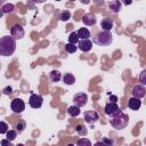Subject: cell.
<instances>
[{"mask_svg": "<svg viewBox=\"0 0 146 146\" xmlns=\"http://www.w3.org/2000/svg\"><path fill=\"white\" fill-rule=\"evenodd\" d=\"M16 50V40L10 35H3L0 38V55L11 56Z\"/></svg>", "mask_w": 146, "mask_h": 146, "instance_id": "obj_1", "label": "cell"}, {"mask_svg": "<svg viewBox=\"0 0 146 146\" xmlns=\"http://www.w3.org/2000/svg\"><path fill=\"white\" fill-rule=\"evenodd\" d=\"M110 123L116 130H122V129H124L128 125V123H129V116H128V114H125V113H123L121 111L119 114L110 117Z\"/></svg>", "mask_w": 146, "mask_h": 146, "instance_id": "obj_2", "label": "cell"}, {"mask_svg": "<svg viewBox=\"0 0 146 146\" xmlns=\"http://www.w3.org/2000/svg\"><path fill=\"white\" fill-rule=\"evenodd\" d=\"M112 40H113V36H112L111 31H102V32L97 33V35L94 38V42L96 44L103 46V47L110 46L112 43Z\"/></svg>", "mask_w": 146, "mask_h": 146, "instance_id": "obj_3", "label": "cell"}, {"mask_svg": "<svg viewBox=\"0 0 146 146\" xmlns=\"http://www.w3.org/2000/svg\"><path fill=\"white\" fill-rule=\"evenodd\" d=\"M87 102H88V96L84 92H79V94L74 95V97H73V105L79 108L83 107L87 104Z\"/></svg>", "mask_w": 146, "mask_h": 146, "instance_id": "obj_4", "label": "cell"}, {"mask_svg": "<svg viewBox=\"0 0 146 146\" xmlns=\"http://www.w3.org/2000/svg\"><path fill=\"white\" fill-rule=\"evenodd\" d=\"M10 108H11V111L14 113L19 114V113H22L25 110V103L21 98H15L10 103Z\"/></svg>", "mask_w": 146, "mask_h": 146, "instance_id": "obj_5", "label": "cell"}, {"mask_svg": "<svg viewBox=\"0 0 146 146\" xmlns=\"http://www.w3.org/2000/svg\"><path fill=\"white\" fill-rule=\"evenodd\" d=\"M105 114L106 115H108L110 117H112V116H114V115H116V114H119L122 110L117 106V104L116 103H107L106 104V106H105Z\"/></svg>", "mask_w": 146, "mask_h": 146, "instance_id": "obj_6", "label": "cell"}, {"mask_svg": "<svg viewBox=\"0 0 146 146\" xmlns=\"http://www.w3.org/2000/svg\"><path fill=\"white\" fill-rule=\"evenodd\" d=\"M25 31L23 29V26L21 24H15L11 29H10V36H13L15 40H19L24 36Z\"/></svg>", "mask_w": 146, "mask_h": 146, "instance_id": "obj_7", "label": "cell"}, {"mask_svg": "<svg viewBox=\"0 0 146 146\" xmlns=\"http://www.w3.org/2000/svg\"><path fill=\"white\" fill-rule=\"evenodd\" d=\"M42 103H43V98L41 95H38V94H32L30 96V99H29V104L32 108H40L42 106Z\"/></svg>", "mask_w": 146, "mask_h": 146, "instance_id": "obj_8", "label": "cell"}, {"mask_svg": "<svg viewBox=\"0 0 146 146\" xmlns=\"http://www.w3.org/2000/svg\"><path fill=\"white\" fill-rule=\"evenodd\" d=\"M131 94H132V97H135V98H138V99L144 98L145 95H146V88H145V86H143L140 83L139 84H136L132 88Z\"/></svg>", "mask_w": 146, "mask_h": 146, "instance_id": "obj_9", "label": "cell"}, {"mask_svg": "<svg viewBox=\"0 0 146 146\" xmlns=\"http://www.w3.org/2000/svg\"><path fill=\"white\" fill-rule=\"evenodd\" d=\"M83 116H84V121L90 124H94L99 120V115L96 111H87V112H84Z\"/></svg>", "mask_w": 146, "mask_h": 146, "instance_id": "obj_10", "label": "cell"}, {"mask_svg": "<svg viewBox=\"0 0 146 146\" xmlns=\"http://www.w3.org/2000/svg\"><path fill=\"white\" fill-rule=\"evenodd\" d=\"M78 48L83 51V52H88L91 50L92 48V41L90 39H87V40H79L78 42Z\"/></svg>", "mask_w": 146, "mask_h": 146, "instance_id": "obj_11", "label": "cell"}, {"mask_svg": "<svg viewBox=\"0 0 146 146\" xmlns=\"http://www.w3.org/2000/svg\"><path fill=\"white\" fill-rule=\"evenodd\" d=\"M82 22L84 25L87 26H94L97 22V18H96V15L92 14V13H88L86 14L83 17H82Z\"/></svg>", "mask_w": 146, "mask_h": 146, "instance_id": "obj_12", "label": "cell"}, {"mask_svg": "<svg viewBox=\"0 0 146 146\" xmlns=\"http://www.w3.org/2000/svg\"><path fill=\"white\" fill-rule=\"evenodd\" d=\"M128 106L132 111H138L141 106V100L138 98H135V97H130L128 100Z\"/></svg>", "mask_w": 146, "mask_h": 146, "instance_id": "obj_13", "label": "cell"}, {"mask_svg": "<svg viewBox=\"0 0 146 146\" xmlns=\"http://www.w3.org/2000/svg\"><path fill=\"white\" fill-rule=\"evenodd\" d=\"M113 25H114L113 19L112 18H108V17L107 18H104L102 21V23H100V26H102L103 31H111L112 27H113Z\"/></svg>", "mask_w": 146, "mask_h": 146, "instance_id": "obj_14", "label": "cell"}, {"mask_svg": "<svg viewBox=\"0 0 146 146\" xmlns=\"http://www.w3.org/2000/svg\"><path fill=\"white\" fill-rule=\"evenodd\" d=\"M121 2L119 0H113V1H110L108 2V9L112 11V13H119L121 10Z\"/></svg>", "mask_w": 146, "mask_h": 146, "instance_id": "obj_15", "label": "cell"}, {"mask_svg": "<svg viewBox=\"0 0 146 146\" xmlns=\"http://www.w3.org/2000/svg\"><path fill=\"white\" fill-rule=\"evenodd\" d=\"M76 34H78V36H79V40H87V39H89V36H90V32H89V30H88L87 27H81V29H79V31L76 32Z\"/></svg>", "mask_w": 146, "mask_h": 146, "instance_id": "obj_16", "label": "cell"}, {"mask_svg": "<svg viewBox=\"0 0 146 146\" xmlns=\"http://www.w3.org/2000/svg\"><path fill=\"white\" fill-rule=\"evenodd\" d=\"M49 79H50L51 82H58L62 79V73L58 70H52L49 73Z\"/></svg>", "mask_w": 146, "mask_h": 146, "instance_id": "obj_17", "label": "cell"}, {"mask_svg": "<svg viewBox=\"0 0 146 146\" xmlns=\"http://www.w3.org/2000/svg\"><path fill=\"white\" fill-rule=\"evenodd\" d=\"M63 82L66 83V84H68V86L74 84V82H75V76H74L72 73H66V74H64V76H63Z\"/></svg>", "mask_w": 146, "mask_h": 146, "instance_id": "obj_18", "label": "cell"}, {"mask_svg": "<svg viewBox=\"0 0 146 146\" xmlns=\"http://www.w3.org/2000/svg\"><path fill=\"white\" fill-rule=\"evenodd\" d=\"M67 113H68L70 116H73V117H74V116H78V115L81 113V110H80L79 107L72 105V106H70V107L67 108Z\"/></svg>", "mask_w": 146, "mask_h": 146, "instance_id": "obj_19", "label": "cell"}, {"mask_svg": "<svg viewBox=\"0 0 146 146\" xmlns=\"http://www.w3.org/2000/svg\"><path fill=\"white\" fill-rule=\"evenodd\" d=\"M14 9H15V7H14L13 3H5L2 6V8H1L3 14H11L14 11Z\"/></svg>", "mask_w": 146, "mask_h": 146, "instance_id": "obj_20", "label": "cell"}, {"mask_svg": "<svg viewBox=\"0 0 146 146\" xmlns=\"http://www.w3.org/2000/svg\"><path fill=\"white\" fill-rule=\"evenodd\" d=\"M79 42V36L76 34V32H71L70 35H68V43H72V44H76Z\"/></svg>", "mask_w": 146, "mask_h": 146, "instance_id": "obj_21", "label": "cell"}, {"mask_svg": "<svg viewBox=\"0 0 146 146\" xmlns=\"http://www.w3.org/2000/svg\"><path fill=\"white\" fill-rule=\"evenodd\" d=\"M75 130H76V132L80 136H87V133H88V130H87V128H86L84 124H78L76 128H75Z\"/></svg>", "mask_w": 146, "mask_h": 146, "instance_id": "obj_22", "label": "cell"}, {"mask_svg": "<svg viewBox=\"0 0 146 146\" xmlns=\"http://www.w3.org/2000/svg\"><path fill=\"white\" fill-rule=\"evenodd\" d=\"M16 137H17L16 130H8L6 132V139H8L9 141H13L14 139H16Z\"/></svg>", "mask_w": 146, "mask_h": 146, "instance_id": "obj_23", "label": "cell"}, {"mask_svg": "<svg viewBox=\"0 0 146 146\" xmlns=\"http://www.w3.org/2000/svg\"><path fill=\"white\" fill-rule=\"evenodd\" d=\"M70 18H71V13H70L68 10H63V11L60 13V15H59V19L63 21V22H66V21H68Z\"/></svg>", "mask_w": 146, "mask_h": 146, "instance_id": "obj_24", "label": "cell"}, {"mask_svg": "<svg viewBox=\"0 0 146 146\" xmlns=\"http://www.w3.org/2000/svg\"><path fill=\"white\" fill-rule=\"evenodd\" d=\"M76 146H91V141L88 138H80L76 141Z\"/></svg>", "mask_w": 146, "mask_h": 146, "instance_id": "obj_25", "label": "cell"}, {"mask_svg": "<svg viewBox=\"0 0 146 146\" xmlns=\"http://www.w3.org/2000/svg\"><path fill=\"white\" fill-rule=\"evenodd\" d=\"M76 49H78V46H76V44H72V43H66V44H65V50H66L68 54L75 52Z\"/></svg>", "mask_w": 146, "mask_h": 146, "instance_id": "obj_26", "label": "cell"}, {"mask_svg": "<svg viewBox=\"0 0 146 146\" xmlns=\"http://www.w3.org/2000/svg\"><path fill=\"white\" fill-rule=\"evenodd\" d=\"M16 132H18V133H21V132H23L24 130H25V128H26V123L24 122V121H19L18 123H16Z\"/></svg>", "mask_w": 146, "mask_h": 146, "instance_id": "obj_27", "label": "cell"}, {"mask_svg": "<svg viewBox=\"0 0 146 146\" xmlns=\"http://www.w3.org/2000/svg\"><path fill=\"white\" fill-rule=\"evenodd\" d=\"M8 131V124L5 121H0V135L6 133Z\"/></svg>", "mask_w": 146, "mask_h": 146, "instance_id": "obj_28", "label": "cell"}, {"mask_svg": "<svg viewBox=\"0 0 146 146\" xmlns=\"http://www.w3.org/2000/svg\"><path fill=\"white\" fill-rule=\"evenodd\" d=\"M139 80H140V84H143V86H145V84H146V71H145V70L140 73Z\"/></svg>", "mask_w": 146, "mask_h": 146, "instance_id": "obj_29", "label": "cell"}, {"mask_svg": "<svg viewBox=\"0 0 146 146\" xmlns=\"http://www.w3.org/2000/svg\"><path fill=\"white\" fill-rule=\"evenodd\" d=\"M106 146H114V141L112 140V139H110V138H103V140H102Z\"/></svg>", "mask_w": 146, "mask_h": 146, "instance_id": "obj_30", "label": "cell"}, {"mask_svg": "<svg viewBox=\"0 0 146 146\" xmlns=\"http://www.w3.org/2000/svg\"><path fill=\"white\" fill-rule=\"evenodd\" d=\"M0 145H1V146H14V145L11 144V141H9L8 139H2V140L0 141Z\"/></svg>", "mask_w": 146, "mask_h": 146, "instance_id": "obj_31", "label": "cell"}, {"mask_svg": "<svg viewBox=\"0 0 146 146\" xmlns=\"http://www.w3.org/2000/svg\"><path fill=\"white\" fill-rule=\"evenodd\" d=\"M11 90H13V89H11V87H9V86H8V87H6V88L2 90V92H3L5 95H10V94H11Z\"/></svg>", "mask_w": 146, "mask_h": 146, "instance_id": "obj_32", "label": "cell"}, {"mask_svg": "<svg viewBox=\"0 0 146 146\" xmlns=\"http://www.w3.org/2000/svg\"><path fill=\"white\" fill-rule=\"evenodd\" d=\"M110 100H111V103H116L117 97H116V96H114V95H111V96H110Z\"/></svg>", "mask_w": 146, "mask_h": 146, "instance_id": "obj_33", "label": "cell"}, {"mask_svg": "<svg viewBox=\"0 0 146 146\" xmlns=\"http://www.w3.org/2000/svg\"><path fill=\"white\" fill-rule=\"evenodd\" d=\"M94 146H106V145H105L103 141H97V143L94 144Z\"/></svg>", "mask_w": 146, "mask_h": 146, "instance_id": "obj_34", "label": "cell"}, {"mask_svg": "<svg viewBox=\"0 0 146 146\" xmlns=\"http://www.w3.org/2000/svg\"><path fill=\"white\" fill-rule=\"evenodd\" d=\"M2 16H3V13H2V10H1V9H0V18H1V17H2Z\"/></svg>", "mask_w": 146, "mask_h": 146, "instance_id": "obj_35", "label": "cell"}, {"mask_svg": "<svg viewBox=\"0 0 146 146\" xmlns=\"http://www.w3.org/2000/svg\"><path fill=\"white\" fill-rule=\"evenodd\" d=\"M124 3H125V5H130V3H131V1H125Z\"/></svg>", "mask_w": 146, "mask_h": 146, "instance_id": "obj_36", "label": "cell"}, {"mask_svg": "<svg viewBox=\"0 0 146 146\" xmlns=\"http://www.w3.org/2000/svg\"><path fill=\"white\" fill-rule=\"evenodd\" d=\"M15 146H25V145H23V144H17V145H15Z\"/></svg>", "mask_w": 146, "mask_h": 146, "instance_id": "obj_37", "label": "cell"}, {"mask_svg": "<svg viewBox=\"0 0 146 146\" xmlns=\"http://www.w3.org/2000/svg\"><path fill=\"white\" fill-rule=\"evenodd\" d=\"M67 146H74V145H73V144H68Z\"/></svg>", "mask_w": 146, "mask_h": 146, "instance_id": "obj_38", "label": "cell"}]
</instances>
